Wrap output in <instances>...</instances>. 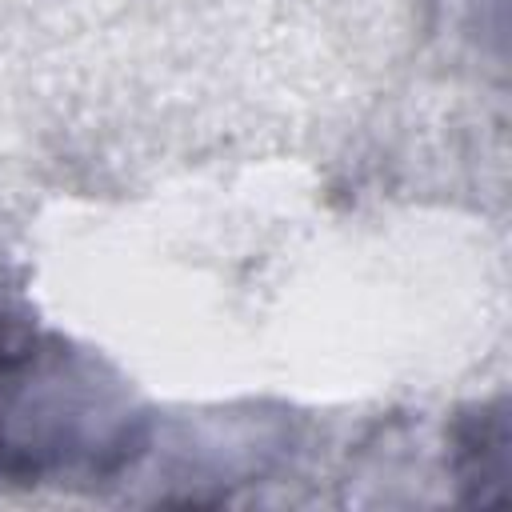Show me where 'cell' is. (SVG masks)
I'll return each instance as SVG.
<instances>
[{"label":"cell","instance_id":"7a4b0ae2","mask_svg":"<svg viewBox=\"0 0 512 512\" xmlns=\"http://www.w3.org/2000/svg\"><path fill=\"white\" fill-rule=\"evenodd\" d=\"M452 472L464 504L496 508L508 504V472H512V428L508 404L492 400L464 412L452 428Z\"/></svg>","mask_w":512,"mask_h":512},{"label":"cell","instance_id":"6da1fadb","mask_svg":"<svg viewBox=\"0 0 512 512\" xmlns=\"http://www.w3.org/2000/svg\"><path fill=\"white\" fill-rule=\"evenodd\" d=\"M144 448V412L92 352L44 328L0 272V484H96Z\"/></svg>","mask_w":512,"mask_h":512}]
</instances>
